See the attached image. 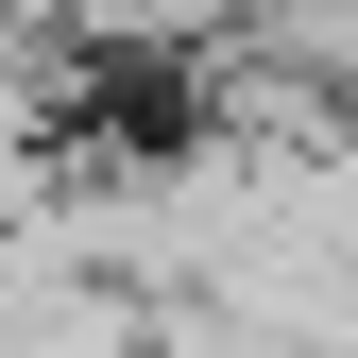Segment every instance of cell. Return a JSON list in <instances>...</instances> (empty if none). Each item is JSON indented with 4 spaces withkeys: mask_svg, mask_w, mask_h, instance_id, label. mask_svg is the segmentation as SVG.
Wrapping results in <instances>:
<instances>
[{
    "mask_svg": "<svg viewBox=\"0 0 358 358\" xmlns=\"http://www.w3.org/2000/svg\"><path fill=\"white\" fill-rule=\"evenodd\" d=\"M103 17H120V34H222L239 0H103Z\"/></svg>",
    "mask_w": 358,
    "mask_h": 358,
    "instance_id": "obj_1",
    "label": "cell"
}]
</instances>
